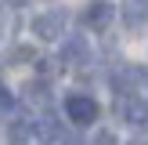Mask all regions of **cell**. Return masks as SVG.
I'll use <instances>...</instances> for the list:
<instances>
[{
	"label": "cell",
	"instance_id": "cell-4",
	"mask_svg": "<svg viewBox=\"0 0 148 145\" xmlns=\"http://www.w3.org/2000/svg\"><path fill=\"white\" fill-rule=\"evenodd\" d=\"M108 22H112V4L94 0V4L83 7V26L87 29H108Z\"/></svg>",
	"mask_w": 148,
	"mask_h": 145
},
{
	"label": "cell",
	"instance_id": "cell-9",
	"mask_svg": "<svg viewBox=\"0 0 148 145\" xmlns=\"http://www.w3.org/2000/svg\"><path fill=\"white\" fill-rule=\"evenodd\" d=\"M11 109H14V94L0 84V113H11Z\"/></svg>",
	"mask_w": 148,
	"mask_h": 145
},
{
	"label": "cell",
	"instance_id": "cell-7",
	"mask_svg": "<svg viewBox=\"0 0 148 145\" xmlns=\"http://www.w3.org/2000/svg\"><path fill=\"white\" fill-rule=\"evenodd\" d=\"M33 127H36V134H40L43 142H62V123H58V116H43Z\"/></svg>",
	"mask_w": 148,
	"mask_h": 145
},
{
	"label": "cell",
	"instance_id": "cell-1",
	"mask_svg": "<svg viewBox=\"0 0 148 145\" xmlns=\"http://www.w3.org/2000/svg\"><path fill=\"white\" fill-rule=\"evenodd\" d=\"M65 116H69L76 127H90L98 120V102L90 94H69L65 98Z\"/></svg>",
	"mask_w": 148,
	"mask_h": 145
},
{
	"label": "cell",
	"instance_id": "cell-3",
	"mask_svg": "<svg viewBox=\"0 0 148 145\" xmlns=\"http://www.w3.org/2000/svg\"><path fill=\"white\" fill-rule=\"evenodd\" d=\"M123 26H127L130 33L148 29V0H127V4H123Z\"/></svg>",
	"mask_w": 148,
	"mask_h": 145
},
{
	"label": "cell",
	"instance_id": "cell-8",
	"mask_svg": "<svg viewBox=\"0 0 148 145\" xmlns=\"http://www.w3.org/2000/svg\"><path fill=\"white\" fill-rule=\"evenodd\" d=\"M33 134H36V127L29 120H14L11 127H7V142H11V145H25Z\"/></svg>",
	"mask_w": 148,
	"mask_h": 145
},
{
	"label": "cell",
	"instance_id": "cell-6",
	"mask_svg": "<svg viewBox=\"0 0 148 145\" xmlns=\"http://www.w3.org/2000/svg\"><path fill=\"white\" fill-rule=\"evenodd\" d=\"M123 120H127V123H145L148 120V98L127 94V102H123Z\"/></svg>",
	"mask_w": 148,
	"mask_h": 145
},
{
	"label": "cell",
	"instance_id": "cell-11",
	"mask_svg": "<svg viewBox=\"0 0 148 145\" xmlns=\"http://www.w3.org/2000/svg\"><path fill=\"white\" fill-rule=\"evenodd\" d=\"M90 145H119V138H116V134H108V130H98Z\"/></svg>",
	"mask_w": 148,
	"mask_h": 145
},
{
	"label": "cell",
	"instance_id": "cell-2",
	"mask_svg": "<svg viewBox=\"0 0 148 145\" xmlns=\"http://www.w3.org/2000/svg\"><path fill=\"white\" fill-rule=\"evenodd\" d=\"M62 33H65V11H40L33 18L36 40H62Z\"/></svg>",
	"mask_w": 148,
	"mask_h": 145
},
{
	"label": "cell",
	"instance_id": "cell-12",
	"mask_svg": "<svg viewBox=\"0 0 148 145\" xmlns=\"http://www.w3.org/2000/svg\"><path fill=\"white\" fill-rule=\"evenodd\" d=\"M7 4H29V0H7Z\"/></svg>",
	"mask_w": 148,
	"mask_h": 145
},
{
	"label": "cell",
	"instance_id": "cell-10",
	"mask_svg": "<svg viewBox=\"0 0 148 145\" xmlns=\"http://www.w3.org/2000/svg\"><path fill=\"white\" fill-rule=\"evenodd\" d=\"M25 94H33V102H43V98H47V84H36V80H33V84L25 87Z\"/></svg>",
	"mask_w": 148,
	"mask_h": 145
},
{
	"label": "cell",
	"instance_id": "cell-5",
	"mask_svg": "<svg viewBox=\"0 0 148 145\" xmlns=\"http://www.w3.org/2000/svg\"><path fill=\"white\" fill-rule=\"evenodd\" d=\"M87 55H90V47H87L83 36H69V40L62 44V62H65V65H79V62H87Z\"/></svg>",
	"mask_w": 148,
	"mask_h": 145
}]
</instances>
